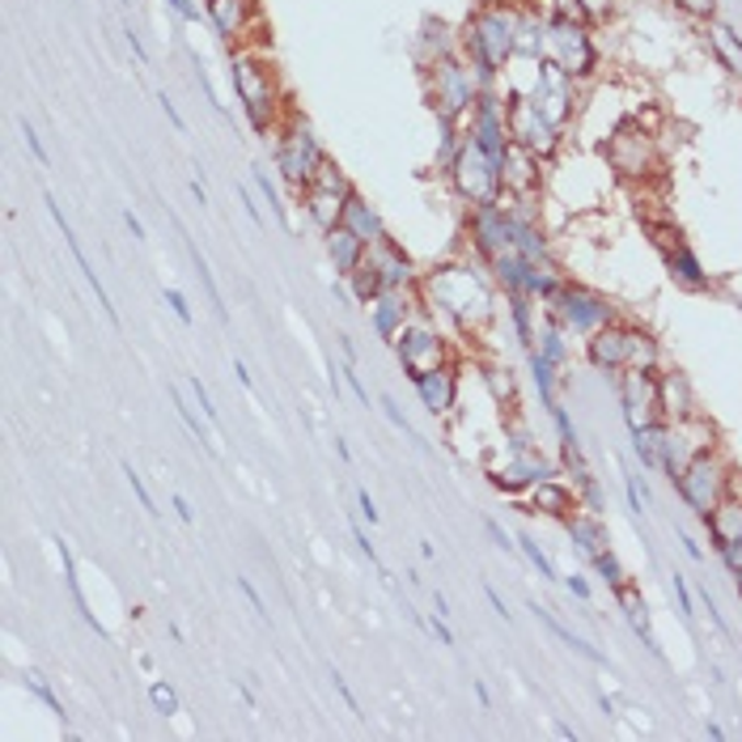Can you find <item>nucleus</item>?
Returning <instances> with one entry per match:
<instances>
[{"instance_id": "48", "label": "nucleus", "mask_w": 742, "mask_h": 742, "mask_svg": "<svg viewBox=\"0 0 742 742\" xmlns=\"http://www.w3.org/2000/svg\"><path fill=\"white\" fill-rule=\"evenodd\" d=\"M484 530H488V535H492V539H496V548H501V551H514V548H517V544H510V535L501 530V522H492V517H484Z\"/></svg>"}, {"instance_id": "63", "label": "nucleus", "mask_w": 742, "mask_h": 742, "mask_svg": "<svg viewBox=\"0 0 742 742\" xmlns=\"http://www.w3.org/2000/svg\"><path fill=\"white\" fill-rule=\"evenodd\" d=\"M739 598H742V573H739Z\"/></svg>"}, {"instance_id": "4", "label": "nucleus", "mask_w": 742, "mask_h": 742, "mask_svg": "<svg viewBox=\"0 0 742 742\" xmlns=\"http://www.w3.org/2000/svg\"><path fill=\"white\" fill-rule=\"evenodd\" d=\"M424 68H429V72H424V90H429V102H433L437 119L463 128L467 115H471V106H476V98H480L471 68H463L458 60H450V56H442V60H433V65Z\"/></svg>"}, {"instance_id": "13", "label": "nucleus", "mask_w": 742, "mask_h": 742, "mask_svg": "<svg viewBox=\"0 0 742 742\" xmlns=\"http://www.w3.org/2000/svg\"><path fill=\"white\" fill-rule=\"evenodd\" d=\"M705 522H709L712 548L726 560V569H730V573H742V496L739 492H730Z\"/></svg>"}, {"instance_id": "7", "label": "nucleus", "mask_w": 742, "mask_h": 742, "mask_svg": "<svg viewBox=\"0 0 742 742\" xmlns=\"http://www.w3.org/2000/svg\"><path fill=\"white\" fill-rule=\"evenodd\" d=\"M454 183V192L463 195L471 208H480V204H496L501 192H505V183H501V162H492L480 145H471L467 136H463V149H458V158L454 165L446 170Z\"/></svg>"}, {"instance_id": "17", "label": "nucleus", "mask_w": 742, "mask_h": 742, "mask_svg": "<svg viewBox=\"0 0 742 742\" xmlns=\"http://www.w3.org/2000/svg\"><path fill=\"white\" fill-rule=\"evenodd\" d=\"M412 387H416L424 412H433V416H450L454 403H458V374H454V365H437V369L420 374V378H412Z\"/></svg>"}, {"instance_id": "1", "label": "nucleus", "mask_w": 742, "mask_h": 742, "mask_svg": "<svg viewBox=\"0 0 742 742\" xmlns=\"http://www.w3.org/2000/svg\"><path fill=\"white\" fill-rule=\"evenodd\" d=\"M420 306L429 315H446V319L471 331L492 315V289L480 276V267H471V263L433 267L429 276H420Z\"/></svg>"}, {"instance_id": "16", "label": "nucleus", "mask_w": 742, "mask_h": 742, "mask_svg": "<svg viewBox=\"0 0 742 742\" xmlns=\"http://www.w3.org/2000/svg\"><path fill=\"white\" fill-rule=\"evenodd\" d=\"M365 263H369V267L383 276V285H387V289H416V285H420L412 259L403 255V247H399V242H390V238L374 242V247L365 251Z\"/></svg>"}, {"instance_id": "35", "label": "nucleus", "mask_w": 742, "mask_h": 742, "mask_svg": "<svg viewBox=\"0 0 742 742\" xmlns=\"http://www.w3.org/2000/svg\"><path fill=\"white\" fill-rule=\"evenodd\" d=\"M383 416H387L390 424H395V429H399V433H403V437L412 442V446H420V450H424V442H420V433H416V429H412V420H408V416H403V412H399V403H395L390 395H383Z\"/></svg>"}, {"instance_id": "23", "label": "nucleus", "mask_w": 742, "mask_h": 742, "mask_svg": "<svg viewBox=\"0 0 742 742\" xmlns=\"http://www.w3.org/2000/svg\"><path fill=\"white\" fill-rule=\"evenodd\" d=\"M578 510V492H569L556 480H539L530 488V514H548V517H569Z\"/></svg>"}, {"instance_id": "40", "label": "nucleus", "mask_w": 742, "mask_h": 742, "mask_svg": "<svg viewBox=\"0 0 742 742\" xmlns=\"http://www.w3.org/2000/svg\"><path fill=\"white\" fill-rule=\"evenodd\" d=\"M424 628H429V632H433V637H437L442 646H454V632H450V624H446V615H437V612H433V619H429Z\"/></svg>"}, {"instance_id": "22", "label": "nucleus", "mask_w": 742, "mask_h": 742, "mask_svg": "<svg viewBox=\"0 0 742 742\" xmlns=\"http://www.w3.org/2000/svg\"><path fill=\"white\" fill-rule=\"evenodd\" d=\"M340 226H349L365 242V247H374V242H383L387 238V226H383V217H378V208L365 199L361 192L349 195V204H344V221Z\"/></svg>"}, {"instance_id": "62", "label": "nucleus", "mask_w": 742, "mask_h": 742, "mask_svg": "<svg viewBox=\"0 0 742 742\" xmlns=\"http://www.w3.org/2000/svg\"><path fill=\"white\" fill-rule=\"evenodd\" d=\"M192 195H195V199H199V204H208V192L199 187V179H195V183H192Z\"/></svg>"}, {"instance_id": "42", "label": "nucleus", "mask_w": 742, "mask_h": 742, "mask_svg": "<svg viewBox=\"0 0 742 742\" xmlns=\"http://www.w3.org/2000/svg\"><path fill=\"white\" fill-rule=\"evenodd\" d=\"M344 369V383H349V390H353L356 399H361V408H369V390L361 387V374H356L353 365H340Z\"/></svg>"}, {"instance_id": "45", "label": "nucleus", "mask_w": 742, "mask_h": 742, "mask_svg": "<svg viewBox=\"0 0 742 742\" xmlns=\"http://www.w3.org/2000/svg\"><path fill=\"white\" fill-rule=\"evenodd\" d=\"M238 199H242V208H247V217L255 221L259 229H267V221H263V213H259V204H255V195L247 192V187H238Z\"/></svg>"}, {"instance_id": "36", "label": "nucleus", "mask_w": 742, "mask_h": 742, "mask_svg": "<svg viewBox=\"0 0 742 742\" xmlns=\"http://www.w3.org/2000/svg\"><path fill=\"white\" fill-rule=\"evenodd\" d=\"M124 476H128V484H132V492H136V501H140V510H149V514H153V517L162 514V510L153 505V496H149V488L140 484V476L132 471V463H124Z\"/></svg>"}, {"instance_id": "49", "label": "nucleus", "mask_w": 742, "mask_h": 742, "mask_svg": "<svg viewBox=\"0 0 742 742\" xmlns=\"http://www.w3.org/2000/svg\"><path fill=\"white\" fill-rule=\"evenodd\" d=\"M158 102H162V115H165V119H170V124H174V128H179V132L187 128V124H183V115H179V106H174L170 98H165V94H158Z\"/></svg>"}, {"instance_id": "12", "label": "nucleus", "mask_w": 742, "mask_h": 742, "mask_svg": "<svg viewBox=\"0 0 742 742\" xmlns=\"http://www.w3.org/2000/svg\"><path fill=\"white\" fill-rule=\"evenodd\" d=\"M365 310H369V323H374V331H378V340L395 344V340H399V331L412 323L424 306H420V297L412 289H383L374 301H369V306H365Z\"/></svg>"}, {"instance_id": "19", "label": "nucleus", "mask_w": 742, "mask_h": 742, "mask_svg": "<svg viewBox=\"0 0 742 742\" xmlns=\"http://www.w3.org/2000/svg\"><path fill=\"white\" fill-rule=\"evenodd\" d=\"M47 213H52V221L60 226V233H65V247L72 251V259H77V267H81V276L90 281V289L98 293V306H102V315L111 319V327H119V315H115V306H111V293L102 289V281H98V272H94V263L85 259V251H81V242H77V233H72V226L65 221V213H60V204L47 195Z\"/></svg>"}, {"instance_id": "54", "label": "nucleus", "mask_w": 742, "mask_h": 742, "mask_svg": "<svg viewBox=\"0 0 742 742\" xmlns=\"http://www.w3.org/2000/svg\"><path fill=\"white\" fill-rule=\"evenodd\" d=\"M233 374H238V383H242V387H247V390H255V378H251V369H247L242 361H233Z\"/></svg>"}, {"instance_id": "39", "label": "nucleus", "mask_w": 742, "mask_h": 742, "mask_svg": "<svg viewBox=\"0 0 742 742\" xmlns=\"http://www.w3.org/2000/svg\"><path fill=\"white\" fill-rule=\"evenodd\" d=\"M22 136H26V149L38 158V165H47V149H43V140H38V132H34L31 119H22Z\"/></svg>"}, {"instance_id": "2", "label": "nucleus", "mask_w": 742, "mask_h": 742, "mask_svg": "<svg viewBox=\"0 0 742 742\" xmlns=\"http://www.w3.org/2000/svg\"><path fill=\"white\" fill-rule=\"evenodd\" d=\"M233 77V94L242 102V115L255 132H276V111H281V90H276V72L259 56V47H238L229 60Z\"/></svg>"}, {"instance_id": "59", "label": "nucleus", "mask_w": 742, "mask_h": 742, "mask_svg": "<svg viewBox=\"0 0 742 742\" xmlns=\"http://www.w3.org/2000/svg\"><path fill=\"white\" fill-rule=\"evenodd\" d=\"M433 612H437V615H450V603H446V594H437V598H433Z\"/></svg>"}, {"instance_id": "24", "label": "nucleus", "mask_w": 742, "mask_h": 742, "mask_svg": "<svg viewBox=\"0 0 742 742\" xmlns=\"http://www.w3.org/2000/svg\"><path fill=\"white\" fill-rule=\"evenodd\" d=\"M658 403H662V424L692 416V390L683 383V374H662L658 378Z\"/></svg>"}, {"instance_id": "52", "label": "nucleus", "mask_w": 742, "mask_h": 742, "mask_svg": "<svg viewBox=\"0 0 742 742\" xmlns=\"http://www.w3.org/2000/svg\"><path fill=\"white\" fill-rule=\"evenodd\" d=\"M675 594H678V607H683V615H692V594H687V585H683V578L675 573Z\"/></svg>"}, {"instance_id": "37", "label": "nucleus", "mask_w": 742, "mask_h": 742, "mask_svg": "<svg viewBox=\"0 0 742 742\" xmlns=\"http://www.w3.org/2000/svg\"><path fill=\"white\" fill-rule=\"evenodd\" d=\"M26 687H31L34 696H38V700H43V705H47L52 712H65V705H60V700H56V692L43 683V675H26Z\"/></svg>"}, {"instance_id": "38", "label": "nucleus", "mask_w": 742, "mask_h": 742, "mask_svg": "<svg viewBox=\"0 0 742 742\" xmlns=\"http://www.w3.org/2000/svg\"><path fill=\"white\" fill-rule=\"evenodd\" d=\"M165 306L174 310V319H179V323L192 327V306H187V297H183V293H179V289H165Z\"/></svg>"}, {"instance_id": "15", "label": "nucleus", "mask_w": 742, "mask_h": 742, "mask_svg": "<svg viewBox=\"0 0 742 742\" xmlns=\"http://www.w3.org/2000/svg\"><path fill=\"white\" fill-rule=\"evenodd\" d=\"M548 47L551 60L564 68L569 77H585L594 68V47H590V38H585L578 22H551Z\"/></svg>"}, {"instance_id": "41", "label": "nucleus", "mask_w": 742, "mask_h": 742, "mask_svg": "<svg viewBox=\"0 0 742 742\" xmlns=\"http://www.w3.org/2000/svg\"><path fill=\"white\" fill-rule=\"evenodd\" d=\"M353 539H356V548H361V556H369V564H378V548H374V539L365 535L361 522H353Z\"/></svg>"}, {"instance_id": "56", "label": "nucleus", "mask_w": 742, "mask_h": 742, "mask_svg": "<svg viewBox=\"0 0 742 742\" xmlns=\"http://www.w3.org/2000/svg\"><path fill=\"white\" fill-rule=\"evenodd\" d=\"M683 9H692V13H712V0H678Z\"/></svg>"}, {"instance_id": "29", "label": "nucleus", "mask_w": 742, "mask_h": 742, "mask_svg": "<svg viewBox=\"0 0 742 742\" xmlns=\"http://www.w3.org/2000/svg\"><path fill=\"white\" fill-rule=\"evenodd\" d=\"M535 615H539V619H544V624H548L551 632H556V637H560L564 646L573 649V653H581V658H590V662H603V653H598V649H594V646H585L581 637H573V632H569V628H564V624H560V619H556V615L548 612V607H535Z\"/></svg>"}, {"instance_id": "9", "label": "nucleus", "mask_w": 742, "mask_h": 742, "mask_svg": "<svg viewBox=\"0 0 742 742\" xmlns=\"http://www.w3.org/2000/svg\"><path fill=\"white\" fill-rule=\"evenodd\" d=\"M658 446H662V471L675 480L687 463H696L700 454H709L712 446H717V433H712L709 420H700V416L666 420Z\"/></svg>"}, {"instance_id": "26", "label": "nucleus", "mask_w": 742, "mask_h": 742, "mask_svg": "<svg viewBox=\"0 0 742 742\" xmlns=\"http://www.w3.org/2000/svg\"><path fill=\"white\" fill-rule=\"evenodd\" d=\"M615 598H619V607H624V615H628V624H632V632L646 641L653 653H658V637H653V624H649V612H646V603H641V594L624 581L619 590H615Z\"/></svg>"}, {"instance_id": "61", "label": "nucleus", "mask_w": 742, "mask_h": 742, "mask_svg": "<svg viewBox=\"0 0 742 742\" xmlns=\"http://www.w3.org/2000/svg\"><path fill=\"white\" fill-rule=\"evenodd\" d=\"M420 556H424V560H437V548H433V544L424 539V544H420Z\"/></svg>"}, {"instance_id": "20", "label": "nucleus", "mask_w": 742, "mask_h": 742, "mask_svg": "<svg viewBox=\"0 0 742 742\" xmlns=\"http://www.w3.org/2000/svg\"><path fill=\"white\" fill-rule=\"evenodd\" d=\"M323 247H327V259H331V267H335V276H344V281H349L356 267L365 263V251H369V247H365V242H361V238H356L349 226L327 229V233H323Z\"/></svg>"}, {"instance_id": "57", "label": "nucleus", "mask_w": 742, "mask_h": 742, "mask_svg": "<svg viewBox=\"0 0 742 742\" xmlns=\"http://www.w3.org/2000/svg\"><path fill=\"white\" fill-rule=\"evenodd\" d=\"M340 340V349H344V356H349V365H356V344L349 340V335H335Z\"/></svg>"}, {"instance_id": "8", "label": "nucleus", "mask_w": 742, "mask_h": 742, "mask_svg": "<svg viewBox=\"0 0 742 742\" xmlns=\"http://www.w3.org/2000/svg\"><path fill=\"white\" fill-rule=\"evenodd\" d=\"M390 349H395V356H399V365H403L408 378H420V374H429V369H437V365H450V344H446V335L437 331V323L429 319V310H420L416 319L399 331V340H395Z\"/></svg>"}, {"instance_id": "53", "label": "nucleus", "mask_w": 742, "mask_h": 742, "mask_svg": "<svg viewBox=\"0 0 742 742\" xmlns=\"http://www.w3.org/2000/svg\"><path fill=\"white\" fill-rule=\"evenodd\" d=\"M484 594H488V603H492V612H496V615H501V619H505V624H510V612H505V603H501V594H496L492 585H484Z\"/></svg>"}, {"instance_id": "32", "label": "nucleus", "mask_w": 742, "mask_h": 742, "mask_svg": "<svg viewBox=\"0 0 742 742\" xmlns=\"http://www.w3.org/2000/svg\"><path fill=\"white\" fill-rule=\"evenodd\" d=\"M255 187H259V195H263V199H267V204H272V213H276V217H281V226H289V229H293L289 204H285V199H281V192H276V183H272V179H267V170H263V165H255Z\"/></svg>"}, {"instance_id": "34", "label": "nucleus", "mask_w": 742, "mask_h": 742, "mask_svg": "<svg viewBox=\"0 0 742 742\" xmlns=\"http://www.w3.org/2000/svg\"><path fill=\"white\" fill-rule=\"evenodd\" d=\"M149 705L162 712V717H174V712H179V692H174L170 683H162V678H153V683H149Z\"/></svg>"}, {"instance_id": "44", "label": "nucleus", "mask_w": 742, "mask_h": 742, "mask_svg": "<svg viewBox=\"0 0 742 742\" xmlns=\"http://www.w3.org/2000/svg\"><path fill=\"white\" fill-rule=\"evenodd\" d=\"M356 505H361V517H365L369 526H378V505H374V496H369L365 488H356Z\"/></svg>"}, {"instance_id": "51", "label": "nucleus", "mask_w": 742, "mask_h": 742, "mask_svg": "<svg viewBox=\"0 0 742 742\" xmlns=\"http://www.w3.org/2000/svg\"><path fill=\"white\" fill-rule=\"evenodd\" d=\"M124 226L132 229V238H136V242H145V238H149V233H145V226H140V217H136L132 208H124Z\"/></svg>"}, {"instance_id": "21", "label": "nucleus", "mask_w": 742, "mask_h": 742, "mask_svg": "<svg viewBox=\"0 0 742 742\" xmlns=\"http://www.w3.org/2000/svg\"><path fill=\"white\" fill-rule=\"evenodd\" d=\"M564 526H569V539H573V548L581 556H603L607 548V526H603V517L594 514V510H573V514L564 517Z\"/></svg>"}, {"instance_id": "3", "label": "nucleus", "mask_w": 742, "mask_h": 742, "mask_svg": "<svg viewBox=\"0 0 742 742\" xmlns=\"http://www.w3.org/2000/svg\"><path fill=\"white\" fill-rule=\"evenodd\" d=\"M514 38H517V18L505 13L501 4H484L471 22H467V34H463V47L471 56V65L480 68L484 77L501 72L514 56Z\"/></svg>"}, {"instance_id": "30", "label": "nucleus", "mask_w": 742, "mask_h": 742, "mask_svg": "<svg viewBox=\"0 0 742 742\" xmlns=\"http://www.w3.org/2000/svg\"><path fill=\"white\" fill-rule=\"evenodd\" d=\"M192 263H195V272H199V285L208 289V301H213V315H217V323H226V327H229L226 297H221V289H217V281H213V272H208V259L199 255L195 247H192Z\"/></svg>"}, {"instance_id": "55", "label": "nucleus", "mask_w": 742, "mask_h": 742, "mask_svg": "<svg viewBox=\"0 0 742 742\" xmlns=\"http://www.w3.org/2000/svg\"><path fill=\"white\" fill-rule=\"evenodd\" d=\"M174 514L183 517V522H195V510L187 505V496H174Z\"/></svg>"}, {"instance_id": "46", "label": "nucleus", "mask_w": 742, "mask_h": 742, "mask_svg": "<svg viewBox=\"0 0 742 742\" xmlns=\"http://www.w3.org/2000/svg\"><path fill=\"white\" fill-rule=\"evenodd\" d=\"M331 683H335V692L344 696V705H349L353 712H361V705H356V696H353V687H349V678L340 675V671H331Z\"/></svg>"}, {"instance_id": "47", "label": "nucleus", "mask_w": 742, "mask_h": 742, "mask_svg": "<svg viewBox=\"0 0 742 742\" xmlns=\"http://www.w3.org/2000/svg\"><path fill=\"white\" fill-rule=\"evenodd\" d=\"M165 4H170L183 22H199V4H195V0H165Z\"/></svg>"}, {"instance_id": "25", "label": "nucleus", "mask_w": 742, "mask_h": 742, "mask_svg": "<svg viewBox=\"0 0 742 742\" xmlns=\"http://www.w3.org/2000/svg\"><path fill=\"white\" fill-rule=\"evenodd\" d=\"M170 399H174V408H179L183 424L192 429L195 442H199L204 450L213 454V458H221V446H217V424H213V420H199V416H195V408L187 403V399H183V390H179V387H170Z\"/></svg>"}, {"instance_id": "18", "label": "nucleus", "mask_w": 742, "mask_h": 742, "mask_svg": "<svg viewBox=\"0 0 742 742\" xmlns=\"http://www.w3.org/2000/svg\"><path fill=\"white\" fill-rule=\"evenodd\" d=\"M353 192H344V187H327V183H310V187L301 192V208H306V217L315 221V229L327 233V229H335L340 221H344V204H349V195Z\"/></svg>"}, {"instance_id": "58", "label": "nucleus", "mask_w": 742, "mask_h": 742, "mask_svg": "<svg viewBox=\"0 0 742 742\" xmlns=\"http://www.w3.org/2000/svg\"><path fill=\"white\" fill-rule=\"evenodd\" d=\"M569 590H573V594H578V598H590V585H585V581H581L578 573H573V578H569Z\"/></svg>"}, {"instance_id": "27", "label": "nucleus", "mask_w": 742, "mask_h": 742, "mask_svg": "<svg viewBox=\"0 0 742 742\" xmlns=\"http://www.w3.org/2000/svg\"><path fill=\"white\" fill-rule=\"evenodd\" d=\"M56 551H60V564H65V581H68V594H72V603H77V612H81V619L94 628L98 637H106V628L98 624V615L90 612V598H85V590H81V581H77V560H72V551H68L65 539H56Z\"/></svg>"}, {"instance_id": "14", "label": "nucleus", "mask_w": 742, "mask_h": 742, "mask_svg": "<svg viewBox=\"0 0 742 742\" xmlns=\"http://www.w3.org/2000/svg\"><path fill=\"white\" fill-rule=\"evenodd\" d=\"M204 13L213 31L233 47H247L251 31L259 26V0H204Z\"/></svg>"}, {"instance_id": "60", "label": "nucleus", "mask_w": 742, "mask_h": 742, "mask_svg": "<svg viewBox=\"0 0 742 742\" xmlns=\"http://www.w3.org/2000/svg\"><path fill=\"white\" fill-rule=\"evenodd\" d=\"M476 696H480V705H484V709L492 705V696H488V687L480 683V678H476Z\"/></svg>"}, {"instance_id": "6", "label": "nucleus", "mask_w": 742, "mask_h": 742, "mask_svg": "<svg viewBox=\"0 0 742 742\" xmlns=\"http://www.w3.org/2000/svg\"><path fill=\"white\" fill-rule=\"evenodd\" d=\"M323 158V145H319V136L306 119L289 115V124L276 128V170H281V179L289 183L293 192H306L315 183Z\"/></svg>"}, {"instance_id": "31", "label": "nucleus", "mask_w": 742, "mask_h": 742, "mask_svg": "<svg viewBox=\"0 0 742 742\" xmlns=\"http://www.w3.org/2000/svg\"><path fill=\"white\" fill-rule=\"evenodd\" d=\"M712 47H717V56L726 60V68L742 77V43L734 38V31H726V26H712Z\"/></svg>"}, {"instance_id": "33", "label": "nucleus", "mask_w": 742, "mask_h": 742, "mask_svg": "<svg viewBox=\"0 0 742 742\" xmlns=\"http://www.w3.org/2000/svg\"><path fill=\"white\" fill-rule=\"evenodd\" d=\"M517 548H522V556H526L535 569H539V578H548V581L556 578V569H551V556L539 548V544H535V535H517Z\"/></svg>"}, {"instance_id": "28", "label": "nucleus", "mask_w": 742, "mask_h": 742, "mask_svg": "<svg viewBox=\"0 0 742 742\" xmlns=\"http://www.w3.org/2000/svg\"><path fill=\"white\" fill-rule=\"evenodd\" d=\"M383 289H387V285H383V276H378L369 263H361L353 276H349V293H353L356 306H369V301H374Z\"/></svg>"}, {"instance_id": "5", "label": "nucleus", "mask_w": 742, "mask_h": 742, "mask_svg": "<svg viewBox=\"0 0 742 742\" xmlns=\"http://www.w3.org/2000/svg\"><path fill=\"white\" fill-rule=\"evenodd\" d=\"M675 488L692 514L709 517L712 510L734 492V471H730V463L717 454V446H712L709 454H700L696 463H687V467L678 471Z\"/></svg>"}, {"instance_id": "50", "label": "nucleus", "mask_w": 742, "mask_h": 742, "mask_svg": "<svg viewBox=\"0 0 742 742\" xmlns=\"http://www.w3.org/2000/svg\"><path fill=\"white\" fill-rule=\"evenodd\" d=\"M124 38H128V47H132V56H136V60H140V65H149V56H145V43H140V34L132 31H124Z\"/></svg>"}, {"instance_id": "11", "label": "nucleus", "mask_w": 742, "mask_h": 742, "mask_svg": "<svg viewBox=\"0 0 742 742\" xmlns=\"http://www.w3.org/2000/svg\"><path fill=\"white\" fill-rule=\"evenodd\" d=\"M551 301V315H556V323L573 327L578 335H594L598 327L612 323V310L598 301V297H590V293L573 289V285H556L548 293Z\"/></svg>"}, {"instance_id": "43", "label": "nucleus", "mask_w": 742, "mask_h": 742, "mask_svg": "<svg viewBox=\"0 0 742 742\" xmlns=\"http://www.w3.org/2000/svg\"><path fill=\"white\" fill-rule=\"evenodd\" d=\"M238 590L247 594V603H251V612H255L259 619H267V607H263V598H259V590H255V585H251V581H247V578H238Z\"/></svg>"}, {"instance_id": "10", "label": "nucleus", "mask_w": 742, "mask_h": 742, "mask_svg": "<svg viewBox=\"0 0 742 742\" xmlns=\"http://www.w3.org/2000/svg\"><path fill=\"white\" fill-rule=\"evenodd\" d=\"M619 378V399H624V420L632 433H646L662 424V403H658V378L653 369H624Z\"/></svg>"}]
</instances>
